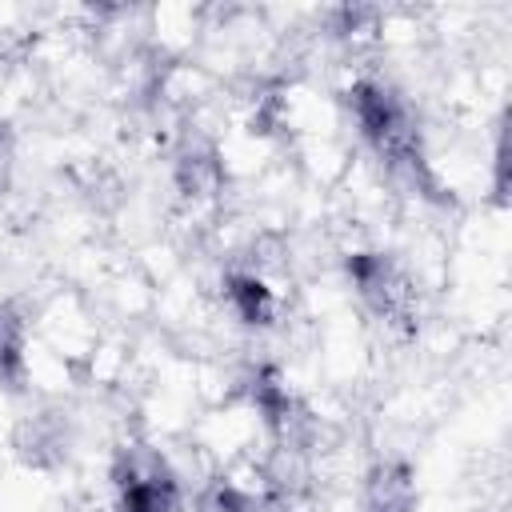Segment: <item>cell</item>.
<instances>
[{
  "label": "cell",
  "instance_id": "cell-1",
  "mask_svg": "<svg viewBox=\"0 0 512 512\" xmlns=\"http://www.w3.org/2000/svg\"><path fill=\"white\" fill-rule=\"evenodd\" d=\"M348 108H352L364 140L392 168H400L416 188H432V176H428V164H424V152H420L416 120L392 88H384L376 80H360V84L348 88Z\"/></svg>",
  "mask_w": 512,
  "mask_h": 512
},
{
  "label": "cell",
  "instance_id": "cell-2",
  "mask_svg": "<svg viewBox=\"0 0 512 512\" xmlns=\"http://www.w3.org/2000/svg\"><path fill=\"white\" fill-rule=\"evenodd\" d=\"M112 480H116V496H120L116 512H172L180 500L176 476L156 452H140V448L120 452Z\"/></svg>",
  "mask_w": 512,
  "mask_h": 512
},
{
  "label": "cell",
  "instance_id": "cell-3",
  "mask_svg": "<svg viewBox=\"0 0 512 512\" xmlns=\"http://www.w3.org/2000/svg\"><path fill=\"white\" fill-rule=\"evenodd\" d=\"M348 276L356 284V292L364 296V304L392 320V324H408L412 320V284L404 280V272L396 268L392 256L384 252H356L348 260Z\"/></svg>",
  "mask_w": 512,
  "mask_h": 512
},
{
  "label": "cell",
  "instance_id": "cell-4",
  "mask_svg": "<svg viewBox=\"0 0 512 512\" xmlns=\"http://www.w3.org/2000/svg\"><path fill=\"white\" fill-rule=\"evenodd\" d=\"M416 508V476L400 460H384L368 472L360 512H412Z\"/></svg>",
  "mask_w": 512,
  "mask_h": 512
},
{
  "label": "cell",
  "instance_id": "cell-5",
  "mask_svg": "<svg viewBox=\"0 0 512 512\" xmlns=\"http://www.w3.org/2000/svg\"><path fill=\"white\" fill-rule=\"evenodd\" d=\"M224 296H228L232 312H236L248 328H264V324H272V316H276L272 288H268L260 276H252V272H236V276H228Z\"/></svg>",
  "mask_w": 512,
  "mask_h": 512
},
{
  "label": "cell",
  "instance_id": "cell-6",
  "mask_svg": "<svg viewBox=\"0 0 512 512\" xmlns=\"http://www.w3.org/2000/svg\"><path fill=\"white\" fill-rule=\"evenodd\" d=\"M24 344H28V324L12 304H0V384L20 388L28 360H24Z\"/></svg>",
  "mask_w": 512,
  "mask_h": 512
},
{
  "label": "cell",
  "instance_id": "cell-7",
  "mask_svg": "<svg viewBox=\"0 0 512 512\" xmlns=\"http://www.w3.org/2000/svg\"><path fill=\"white\" fill-rule=\"evenodd\" d=\"M16 444H20L24 460H32V464H56L68 452V432H64L60 416H32L20 428Z\"/></svg>",
  "mask_w": 512,
  "mask_h": 512
},
{
  "label": "cell",
  "instance_id": "cell-8",
  "mask_svg": "<svg viewBox=\"0 0 512 512\" xmlns=\"http://www.w3.org/2000/svg\"><path fill=\"white\" fill-rule=\"evenodd\" d=\"M176 180H180V188L188 196H208L220 184V164H216L212 152H188L180 160V168H176Z\"/></svg>",
  "mask_w": 512,
  "mask_h": 512
},
{
  "label": "cell",
  "instance_id": "cell-9",
  "mask_svg": "<svg viewBox=\"0 0 512 512\" xmlns=\"http://www.w3.org/2000/svg\"><path fill=\"white\" fill-rule=\"evenodd\" d=\"M204 512H256V500L248 492H240L236 484H212L204 496Z\"/></svg>",
  "mask_w": 512,
  "mask_h": 512
},
{
  "label": "cell",
  "instance_id": "cell-10",
  "mask_svg": "<svg viewBox=\"0 0 512 512\" xmlns=\"http://www.w3.org/2000/svg\"><path fill=\"white\" fill-rule=\"evenodd\" d=\"M8 176H12V132L8 124H0V192L8 188Z\"/></svg>",
  "mask_w": 512,
  "mask_h": 512
}]
</instances>
